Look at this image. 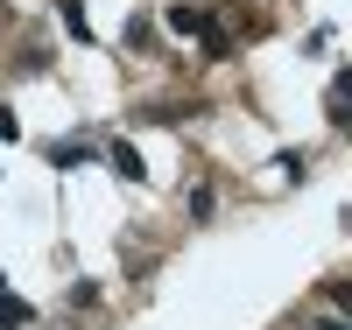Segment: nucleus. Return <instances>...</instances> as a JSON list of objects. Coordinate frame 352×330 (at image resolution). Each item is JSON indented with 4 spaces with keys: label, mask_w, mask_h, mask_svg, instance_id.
I'll use <instances>...</instances> for the list:
<instances>
[{
    "label": "nucleus",
    "mask_w": 352,
    "mask_h": 330,
    "mask_svg": "<svg viewBox=\"0 0 352 330\" xmlns=\"http://www.w3.org/2000/svg\"><path fill=\"white\" fill-rule=\"evenodd\" d=\"M162 21L176 28V36H204V28H212V14H204V8H190V0H176V8H169Z\"/></svg>",
    "instance_id": "obj_1"
},
{
    "label": "nucleus",
    "mask_w": 352,
    "mask_h": 330,
    "mask_svg": "<svg viewBox=\"0 0 352 330\" xmlns=\"http://www.w3.org/2000/svg\"><path fill=\"white\" fill-rule=\"evenodd\" d=\"M106 162H113V176H127V183H141V176H148V169H141V155H134L127 141H113V148H106Z\"/></svg>",
    "instance_id": "obj_2"
},
{
    "label": "nucleus",
    "mask_w": 352,
    "mask_h": 330,
    "mask_svg": "<svg viewBox=\"0 0 352 330\" xmlns=\"http://www.w3.org/2000/svg\"><path fill=\"white\" fill-rule=\"evenodd\" d=\"M28 316H36V309H28L21 295H8V288H0V330H21Z\"/></svg>",
    "instance_id": "obj_3"
},
{
    "label": "nucleus",
    "mask_w": 352,
    "mask_h": 330,
    "mask_svg": "<svg viewBox=\"0 0 352 330\" xmlns=\"http://www.w3.org/2000/svg\"><path fill=\"white\" fill-rule=\"evenodd\" d=\"M64 28H71L78 43H92V21H85V8H78V0H64Z\"/></svg>",
    "instance_id": "obj_4"
},
{
    "label": "nucleus",
    "mask_w": 352,
    "mask_h": 330,
    "mask_svg": "<svg viewBox=\"0 0 352 330\" xmlns=\"http://www.w3.org/2000/svg\"><path fill=\"white\" fill-rule=\"evenodd\" d=\"M331 106H338V119H352V113H345V106H352V71L331 78Z\"/></svg>",
    "instance_id": "obj_5"
},
{
    "label": "nucleus",
    "mask_w": 352,
    "mask_h": 330,
    "mask_svg": "<svg viewBox=\"0 0 352 330\" xmlns=\"http://www.w3.org/2000/svg\"><path fill=\"white\" fill-rule=\"evenodd\" d=\"M331 303H338V309L352 316V281H331Z\"/></svg>",
    "instance_id": "obj_6"
},
{
    "label": "nucleus",
    "mask_w": 352,
    "mask_h": 330,
    "mask_svg": "<svg viewBox=\"0 0 352 330\" xmlns=\"http://www.w3.org/2000/svg\"><path fill=\"white\" fill-rule=\"evenodd\" d=\"M310 330H352V316H317Z\"/></svg>",
    "instance_id": "obj_7"
},
{
    "label": "nucleus",
    "mask_w": 352,
    "mask_h": 330,
    "mask_svg": "<svg viewBox=\"0 0 352 330\" xmlns=\"http://www.w3.org/2000/svg\"><path fill=\"white\" fill-rule=\"evenodd\" d=\"M345 225H352V211H345Z\"/></svg>",
    "instance_id": "obj_8"
},
{
    "label": "nucleus",
    "mask_w": 352,
    "mask_h": 330,
    "mask_svg": "<svg viewBox=\"0 0 352 330\" xmlns=\"http://www.w3.org/2000/svg\"><path fill=\"white\" fill-rule=\"evenodd\" d=\"M0 288H8V281H0Z\"/></svg>",
    "instance_id": "obj_9"
}]
</instances>
